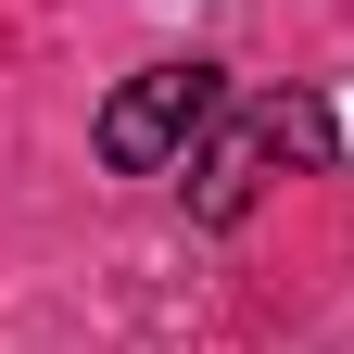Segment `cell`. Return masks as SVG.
I'll use <instances>...</instances> for the list:
<instances>
[{"label":"cell","instance_id":"obj_1","mask_svg":"<svg viewBox=\"0 0 354 354\" xmlns=\"http://www.w3.org/2000/svg\"><path fill=\"white\" fill-rule=\"evenodd\" d=\"M215 114H228V76H215V64H140L102 102V165L114 177H177L215 140Z\"/></svg>","mask_w":354,"mask_h":354},{"label":"cell","instance_id":"obj_2","mask_svg":"<svg viewBox=\"0 0 354 354\" xmlns=\"http://www.w3.org/2000/svg\"><path fill=\"white\" fill-rule=\"evenodd\" d=\"M279 165H329V114L317 102H253V114H215V140L190 152V215H253V190Z\"/></svg>","mask_w":354,"mask_h":354}]
</instances>
